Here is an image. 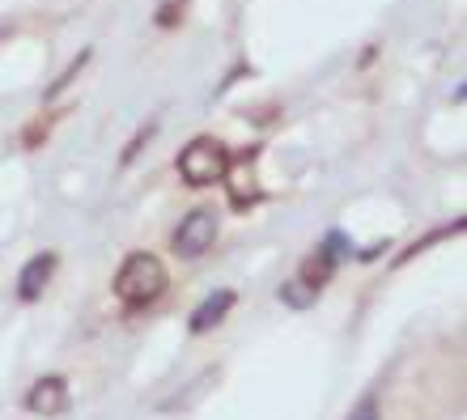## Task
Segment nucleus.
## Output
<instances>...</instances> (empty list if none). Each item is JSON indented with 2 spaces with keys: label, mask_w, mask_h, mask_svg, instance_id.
Returning <instances> with one entry per match:
<instances>
[{
  "label": "nucleus",
  "mask_w": 467,
  "mask_h": 420,
  "mask_svg": "<svg viewBox=\"0 0 467 420\" xmlns=\"http://www.w3.org/2000/svg\"><path fill=\"white\" fill-rule=\"evenodd\" d=\"M353 420H379V412H374V404H361V408L353 412Z\"/></svg>",
  "instance_id": "obj_9"
},
{
  "label": "nucleus",
  "mask_w": 467,
  "mask_h": 420,
  "mask_svg": "<svg viewBox=\"0 0 467 420\" xmlns=\"http://www.w3.org/2000/svg\"><path fill=\"white\" fill-rule=\"evenodd\" d=\"M51 276H56V255L43 251V255H35V260L22 268V276H17V297H22V302H38V297L47 293Z\"/></svg>",
  "instance_id": "obj_5"
},
{
  "label": "nucleus",
  "mask_w": 467,
  "mask_h": 420,
  "mask_svg": "<svg viewBox=\"0 0 467 420\" xmlns=\"http://www.w3.org/2000/svg\"><path fill=\"white\" fill-rule=\"evenodd\" d=\"M26 408L38 412V416H60L64 408H68V383L64 378H38L35 386H30V395H26Z\"/></svg>",
  "instance_id": "obj_4"
},
{
  "label": "nucleus",
  "mask_w": 467,
  "mask_h": 420,
  "mask_svg": "<svg viewBox=\"0 0 467 420\" xmlns=\"http://www.w3.org/2000/svg\"><path fill=\"white\" fill-rule=\"evenodd\" d=\"M315 297H319V293H315L310 284H302V281H297V276H294V281H285V284H281V302H285V306L306 310L310 302H315Z\"/></svg>",
  "instance_id": "obj_8"
},
{
  "label": "nucleus",
  "mask_w": 467,
  "mask_h": 420,
  "mask_svg": "<svg viewBox=\"0 0 467 420\" xmlns=\"http://www.w3.org/2000/svg\"><path fill=\"white\" fill-rule=\"evenodd\" d=\"M230 306H234V289H222V293H209L196 310H192V332H196V335L213 332V327H217V323H222L225 314H230Z\"/></svg>",
  "instance_id": "obj_7"
},
{
  "label": "nucleus",
  "mask_w": 467,
  "mask_h": 420,
  "mask_svg": "<svg viewBox=\"0 0 467 420\" xmlns=\"http://www.w3.org/2000/svg\"><path fill=\"white\" fill-rule=\"evenodd\" d=\"M251 161H255V153H246L243 161H230V170H225V179H234V183H230V204H234V209H251V204L259 200Z\"/></svg>",
  "instance_id": "obj_6"
},
{
  "label": "nucleus",
  "mask_w": 467,
  "mask_h": 420,
  "mask_svg": "<svg viewBox=\"0 0 467 420\" xmlns=\"http://www.w3.org/2000/svg\"><path fill=\"white\" fill-rule=\"evenodd\" d=\"M230 149L213 137H196L192 145L179 153V174H183L192 187H213L222 183L225 170H230Z\"/></svg>",
  "instance_id": "obj_2"
},
{
  "label": "nucleus",
  "mask_w": 467,
  "mask_h": 420,
  "mask_svg": "<svg viewBox=\"0 0 467 420\" xmlns=\"http://www.w3.org/2000/svg\"><path fill=\"white\" fill-rule=\"evenodd\" d=\"M166 284H171V276H166V268H161L158 255L136 251V255L123 260L119 272H115V297H119L128 310H145L166 293Z\"/></svg>",
  "instance_id": "obj_1"
},
{
  "label": "nucleus",
  "mask_w": 467,
  "mask_h": 420,
  "mask_svg": "<svg viewBox=\"0 0 467 420\" xmlns=\"http://www.w3.org/2000/svg\"><path fill=\"white\" fill-rule=\"evenodd\" d=\"M213 242H217V212L213 209L187 212L183 225L174 230V255H183V260H200Z\"/></svg>",
  "instance_id": "obj_3"
}]
</instances>
